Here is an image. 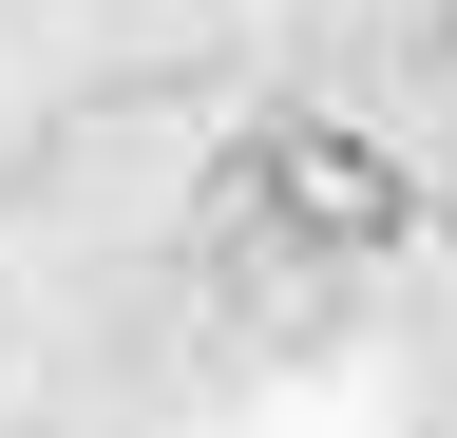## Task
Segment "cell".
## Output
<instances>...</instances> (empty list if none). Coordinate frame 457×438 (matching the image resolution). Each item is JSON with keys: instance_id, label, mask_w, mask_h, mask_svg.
Wrapping results in <instances>:
<instances>
[{"instance_id": "1", "label": "cell", "mask_w": 457, "mask_h": 438, "mask_svg": "<svg viewBox=\"0 0 457 438\" xmlns=\"http://www.w3.org/2000/svg\"><path fill=\"white\" fill-rule=\"evenodd\" d=\"M210 210L248 248H286V267H381L420 229V172H400L381 134H343V115H248V153H228Z\"/></svg>"}, {"instance_id": "2", "label": "cell", "mask_w": 457, "mask_h": 438, "mask_svg": "<svg viewBox=\"0 0 457 438\" xmlns=\"http://www.w3.org/2000/svg\"><path fill=\"white\" fill-rule=\"evenodd\" d=\"M438 38H457V0H438Z\"/></svg>"}]
</instances>
